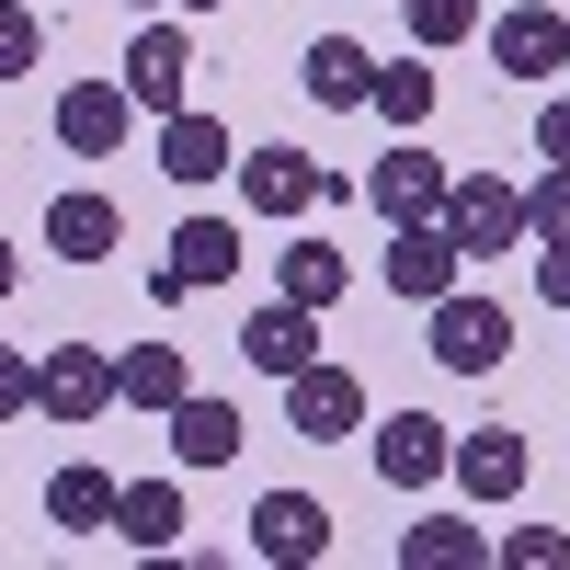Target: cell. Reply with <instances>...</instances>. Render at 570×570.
<instances>
[{
  "instance_id": "18",
  "label": "cell",
  "mask_w": 570,
  "mask_h": 570,
  "mask_svg": "<svg viewBox=\"0 0 570 570\" xmlns=\"http://www.w3.org/2000/svg\"><path fill=\"white\" fill-rule=\"evenodd\" d=\"M297 80H308V104H331V115H365V91H376V58H365L354 35H308Z\"/></svg>"
},
{
  "instance_id": "27",
  "label": "cell",
  "mask_w": 570,
  "mask_h": 570,
  "mask_svg": "<svg viewBox=\"0 0 570 570\" xmlns=\"http://www.w3.org/2000/svg\"><path fill=\"white\" fill-rule=\"evenodd\" d=\"M525 240H570V160H548V183H525Z\"/></svg>"
},
{
  "instance_id": "29",
  "label": "cell",
  "mask_w": 570,
  "mask_h": 570,
  "mask_svg": "<svg viewBox=\"0 0 570 570\" xmlns=\"http://www.w3.org/2000/svg\"><path fill=\"white\" fill-rule=\"evenodd\" d=\"M35 58H46V23L23 12V0H0V80H23Z\"/></svg>"
},
{
  "instance_id": "7",
  "label": "cell",
  "mask_w": 570,
  "mask_h": 570,
  "mask_svg": "<svg viewBox=\"0 0 570 570\" xmlns=\"http://www.w3.org/2000/svg\"><path fill=\"white\" fill-rule=\"evenodd\" d=\"M285 422H297L308 445L365 434V376H354V365H297V376H285Z\"/></svg>"
},
{
  "instance_id": "10",
  "label": "cell",
  "mask_w": 570,
  "mask_h": 570,
  "mask_svg": "<svg viewBox=\"0 0 570 570\" xmlns=\"http://www.w3.org/2000/svg\"><path fill=\"white\" fill-rule=\"evenodd\" d=\"M376 480L389 491H434V480H456V434L434 411H389V434H376Z\"/></svg>"
},
{
  "instance_id": "13",
  "label": "cell",
  "mask_w": 570,
  "mask_h": 570,
  "mask_svg": "<svg viewBox=\"0 0 570 570\" xmlns=\"http://www.w3.org/2000/svg\"><path fill=\"white\" fill-rule=\"evenodd\" d=\"M456 274H468V252L445 240V217H411V228H389V297H422V308H434Z\"/></svg>"
},
{
  "instance_id": "23",
  "label": "cell",
  "mask_w": 570,
  "mask_h": 570,
  "mask_svg": "<svg viewBox=\"0 0 570 570\" xmlns=\"http://www.w3.org/2000/svg\"><path fill=\"white\" fill-rule=\"evenodd\" d=\"M115 537L160 559V548L183 537V480H126V491H115Z\"/></svg>"
},
{
  "instance_id": "9",
  "label": "cell",
  "mask_w": 570,
  "mask_h": 570,
  "mask_svg": "<svg viewBox=\"0 0 570 570\" xmlns=\"http://www.w3.org/2000/svg\"><path fill=\"white\" fill-rule=\"evenodd\" d=\"M445 183H456V171H445L434 149H422V137H400V149L365 171V206L389 217V228H411V217H445Z\"/></svg>"
},
{
  "instance_id": "33",
  "label": "cell",
  "mask_w": 570,
  "mask_h": 570,
  "mask_svg": "<svg viewBox=\"0 0 570 570\" xmlns=\"http://www.w3.org/2000/svg\"><path fill=\"white\" fill-rule=\"evenodd\" d=\"M12 285H23V252H12V240H0V308H12Z\"/></svg>"
},
{
  "instance_id": "3",
  "label": "cell",
  "mask_w": 570,
  "mask_h": 570,
  "mask_svg": "<svg viewBox=\"0 0 570 570\" xmlns=\"http://www.w3.org/2000/svg\"><path fill=\"white\" fill-rule=\"evenodd\" d=\"M502 354H513V308L456 297V285H445V297H434V365H445V376H491Z\"/></svg>"
},
{
  "instance_id": "32",
  "label": "cell",
  "mask_w": 570,
  "mask_h": 570,
  "mask_svg": "<svg viewBox=\"0 0 570 570\" xmlns=\"http://www.w3.org/2000/svg\"><path fill=\"white\" fill-rule=\"evenodd\" d=\"M537 160H570V91H559V104H537Z\"/></svg>"
},
{
  "instance_id": "12",
  "label": "cell",
  "mask_w": 570,
  "mask_h": 570,
  "mask_svg": "<svg viewBox=\"0 0 570 570\" xmlns=\"http://www.w3.org/2000/svg\"><path fill=\"white\" fill-rule=\"evenodd\" d=\"M46 252H58V263H115L126 252V206L91 195V183H69V195L46 206Z\"/></svg>"
},
{
  "instance_id": "16",
  "label": "cell",
  "mask_w": 570,
  "mask_h": 570,
  "mask_svg": "<svg viewBox=\"0 0 570 570\" xmlns=\"http://www.w3.org/2000/svg\"><path fill=\"white\" fill-rule=\"evenodd\" d=\"M456 491L468 502H513V491H525V434H513V422H480V434H456Z\"/></svg>"
},
{
  "instance_id": "8",
  "label": "cell",
  "mask_w": 570,
  "mask_h": 570,
  "mask_svg": "<svg viewBox=\"0 0 570 570\" xmlns=\"http://www.w3.org/2000/svg\"><path fill=\"white\" fill-rule=\"evenodd\" d=\"M228 274H240V228H228V217H183V228H171V263L149 274V297L183 308L195 285H228Z\"/></svg>"
},
{
  "instance_id": "5",
  "label": "cell",
  "mask_w": 570,
  "mask_h": 570,
  "mask_svg": "<svg viewBox=\"0 0 570 570\" xmlns=\"http://www.w3.org/2000/svg\"><path fill=\"white\" fill-rule=\"evenodd\" d=\"M491 69H502V80H559V69H570V12H548V0L491 12Z\"/></svg>"
},
{
  "instance_id": "34",
  "label": "cell",
  "mask_w": 570,
  "mask_h": 570,
  "mask_svg": "<svg viewBox=\"0 0 570 570\" xmlns=\"http://www.w3.org/2000/svg\"><path fill=\"white\" fill-rule=\"evenodd\" d=\"M171 12H217V0H171Z\"/></svg>"
},
{
  "instance_id": "31",
  "label": "cell",
  "mask_w": 570,
  "mask_h": 570,
  "mask_svg": "<svg viewBox=\"0 0 570 570\" xmlns=\"http://www.w3.org/2000/svg\"><path fill=\"white\" fill-rule=\"evenodd\" d=\"M537 297L570 308V240H537Z\"/></svg>"
},
{
  "instance_id": "26",
  "label": "cell",
  "mask_w": 570,
  "mask_h": 570,
  "mask_svg": "<svg viewBox=\"0 0 570 570\" xmlns=\"http://www.w3.org/2000/svg\"><path fill=\"white\" fill-rule=\"evenodd\" d=\"M400 23H411L422 58H434V46H468V35H480V0H400Z\"/></svg>"
},
{
  "instance_id": "11",
  "label": "cell",
  "mask_w": 570,
  "mask_h": 570,
  "mask_svg": "<svg viewBox=\"0 0 570 570\" xmlns=\"http://www.w3.org/2000/svg\"><path fill=\"white\" fill-rule=\"evenodd\" d=\"M160 171L183 183V195H206V183H228V171H240V137H228L217 115H195V104H183V115H160Z\"/></svg>"
},
{
  "instance_id": "17",
  "label": "cell",
  "mask_w": 570,
  "mask_h": 570,
  "mask_svg": "<svg viewBox=\"0 0 570 570\" xmlns=\"http://www.w3.org/2000/svg\"><path fill=\"white\" fill-rule=\"evenodd\" d=\"M240 354L274 376H297V365H320V308H297V297H274V308H252V331H240Z\"/></svg>"
},
{
  "instance_id": "25",
  "label": "cell",
  "mask_w": 570,
  "mask_h": 570,
  "mask_svg": "<svg viewBox=\"0 0 570 570\" xmlns=\"http://www.w3.org/2000/svg\"><path fill=\"white\" fill-rule=\"evenodd\" d=\"M365 115H389L400 137H411V126H434V69H422V58H376V91H365Z\"/></svg>"
},
{
  "instance_id": "6",
  "label": "cell",
  "mask_w": 570,
  "mask_h": 570,
  "mask_svg": "<svg viewBox=\"0 0 570 570\" xmlns=\"http://www.w3.org/2000/svg\"><path fill=\"white\" fill-rule=\"evenodd\" d=\"M126 91H137V115H183V104H195V35H183V23H137Z\"/></svg>"
},
{
  "instance_id": "22",
  "label": "cell",
  "mask_w": 570,
  "mask_h": 570,
  "mask_svg": "<svg viewBox=\"0 0 570 570\" xmlns=\"http://www.w3.org/2000/svg\"><path fill=\"white\" fill-rule=\"evenodd\" d=\"M400 559L411 570H480L491 537H480V513H422V525H400Z\"/></svg>"
},
{
  "instance_id": "28",
  "label": "cell",
  "mask_w": 570,
  "mask_h": 570,
  "mask_svg": "<svg viewBox=\"0 0 570 570\" xmlns=\"http://www.w3.org/2000/svg\"><path fill=\"white\" fill-rule=\"evenodd\" d=\"M491 559H502V570H570V537H559V525H513Z\"/></svg>"
},
{
  "instance_id": "24",
  "label": "cell",
  "mask_w": 570,
  "mask_h": 570,
  "mask_svg": "<svg viewBox=\"0 0 570 570\" xmlns=\"http://www.w3.org/2000/svg\"><path fill=\"white\" fill-rule=\"evenodd\" d=\"M183 389H195V376H183L171 343H126V354H115V400H126V411H171Z\"/></svg>"
},
{
  "instance_id": "4",
  "label": "cell",
  "mask_w": 570,
  "mask_h": 570,
  "mask_svg": "<svg viewBox=\"0 0 570 570\" xmlns=\"http://www.w3.org/2000/svg\"><path fill=\"white\" fill-rule=\"evenodd\" d=\"M126 137H137V91L126 80H69L58 91V149L69 160H115Z\"/></svg>"
},
{
  "instance_id": "15",
  "label": "cell",
  "mask_w": 570,
  "mask_h": 570,
  "mask_svg": "<svg viewBox=\"0 0 570 570\" xmlns=\"http://www.w3.org/2000/svg\"><path fill=\"white\" fill-rule=\"evenodd\" d=\"M252 559H331V502H308V491H263L252 502Z\"/></svg>"
},
{
  "instance_id": "21",
  "label": "cell",
  "mask_w": 570,
  "mask_h": 570,
  "mask_svg": "<svg viewBox=\"0 0 570 570\" xmlns=\"http://www.w3.org/2000/svg\"><path fill=\"white\" fill-rule=\"evenodd\" d=\"M343 285H354V263L331 252V240H285V252H274V297H297V308H343Z\"/></svg>"
},
{
  "instance_id": "20",
  "label": "cell",
  "mask_w": 570,
  "mask_h": 570,
  "mask_svg": "<svg viewBox=\"0 0 570 570\" xmlns=\"http://www.w3.org/2000/svg\"><path fill=\"white\" fill-rule=\"evenodd\" d=\"M115 491H126L115 468H80V456H69L58 480H46V525H69V537H104V525H115Z\"/></svg>"
},
{
  "instance_id": "2",
  "label": "cell",
  "mask_w": 570,
  "mask_h": 570,
  "mask_svg": "<svg viewBox=\"0 0 570 570\" xmlns=\"http://www.w3.org/2000/svg\"><path fill=\"white\" fill-rule=\"evenodd\" d=\"M35 411L69 422V434H80V422H104V411H115V354H104V343H46V354H35Z\"/></svg>"
},
{
  "instance_id": "19",
  "label": "cell",
  "mask_w": 570,
  "mask_h": 570,
  "mask_svg": "<svg viewBox=\"0 0 570 570\" xmlns=\"http://www.w3.org/2000/svg\"><path fill=\"white\" fill-rule=\"evenodd\" d=\"M160 422H171V468H228V456L252 445V434H240V411H228V400H195V389H183Z\"/></svg>"
},
{
  "instance_id": "14",
  "label": "cell",
  "mask_w": 570,
  "mask_h": 570,
  "mask_svg": "<svg viewBox=\"0 0 570 570\" xmlns=\"http://www.w3.org/2000/svg\"><path fill=\"white\" fill-rule=\"evenodd\" d=\"M228 183H240V206H252V217H297V206L331 195V171L297 160V149H240V171H228Z\"/></svg>"
},
{
  "instance_id": "1",
  "label": "cell",
  "mask_w": 570,
  "mask_h": 570,
  "mask_svg": "<svg viewBox=\"0 0 570 570\" xmlns=\"http://www.w3.org/2000/svg\"><path fill=\"white\" fill-rule=\"evenodd\" d=\"M445 240H456L468 263L525 252V183H502V171H456V183H445Z\"/></svg>"
},
{
  "instance_id": "30",
  "label": "cell",
  "mask_w": 570,
  "mask_h": 570,
  "mask_svg": "<svg viewBox=\"0 0 570 570\" xmlns=\"http://www.w3.org/2000/svg\"><path fill=\"white\" fill-rule=\"evenodd\" d=\"M23 411H35V354L0 343V422H23Z\"/></svg>"
}]
</instances>
